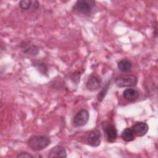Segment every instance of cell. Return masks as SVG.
I'll return each mask as SVG.
<instances>
[{"instance_id":"obj_1","label":"cell","mask_w":158,"mask_h":158,"mask_svg":"<svg viewBox=\"0 0 158 158\" xmlns=\"http://www.w3.org/2000/svg\"><path fill=\"white\" fill-rule=\"evenodd\" d=\"M51 144V139L46 135H32L27 141L28 146L35 152L40 151Z\"/></svg>"},{"instance_id":"obj_2","label":"cell","mask_w":158,"mask_h":158,"mask_svg":"<svg viewBox=\"0 0 158 158\" xmlns=\"http://www.w3.org/2000/svg\"><path fill=\"white\" fill-rule=\"evenodd\" d=\"M115 82L116 85L120 88L135 86L138 83V79L133 75H124L116 78Z\"/></svg>"},{"instance_id":"obj_3","label":"cell","mask_w":158,"mask_h":158,"mask_svg":"<svg viewBox=\"0 0 158 158\" xmlns=\"http://www.w3.org/2000/svg\"><path fill=\"white\" fill-rule=\"evenodd\" d=\"M94 6V1L79 0L77 1L74 9L83 15H89Z\"/></svg>"},{"instance_id":"obj_4","label":"cell","mask_w":158,"mask_h":158,"mask_svg":"<svg viewBox=\"0 0 158 158\" xmlns=\"http://www.w3.org/2000/svg\"><path fill=\"white\" fill-rule=\"evenodd\" d=\"M89 115L86 109L80 110L74 117L73 120V125L76 127L85 125L89 120Z\"/></svg>"},{"instance_id":"obj_5","label":"cell","mask_w":158,"mask_h":158,"mask_svg":"<svg viewBox=\"0 0 158 158\" xmlns=\"http://www.w3.org/2000/svg\"><path fill=\"white\" fill-rule=\"evenodd\" d=\"M86 141L88 145L92 147H97L101 142V134L98 130L90 131L86 136Z\"/></svg>"},{"instance_id":"obj_6","label":"cell","mask_w":158,"mask_h":158,"mask_svg":"<svg viewBox=\"0 0 158 158\" xmlns=\"http://www.w3.org/2000/svg\"><path fill=\"white\" fill-rule=\"evenodd\" d=\"M102 80L99 76L92 74L89 76L86 83V88L91 91H95L99 89L101 86Z\"/></svg>"},{"instance_id":"obj_7","label":"cell","mask_w":158,"mask_h":158,"mask_svg":"<svg viewBox=\"0 0 158 158\" xmlns=\"http://www.w3.org/2000/svg\"><path fill=\"white\" fill-rule=\"evenodd\" d=\"M20 48L24 54L29 56H36L39 52L38 48L35 44H30L27 41H22L20 44Z\"/></svg>"},{"instance_id":"obj_8","label":"cell","mask_w":158,"mask_h":158,"mask_svg":"<svg viewBox=\"0 0 158 158\" xmlns=\"http://www.w3.org/2000/svg\"><path fill=\"white\" fill-rule=\"evenodd\" d=\"M40 2L36 0H22L19 2L20 9L24 11L34 10L39 7Z\"/></svg>"},{"instance_id":"obj_9","label":"cell","mask_w":158,"mask_h":158,"mask_svg":"<svg viewBox=\"0 0 158 158\" xmlns=\"http://www.w3.org/2000/svg\"><path fill=\"white\" fill-rule=\"evenodd\" d=\"M131 129L133 130V133L135 135L138 136H143L145 135L148 132L149 126L145 122H138L133 125Z\"/></svg>"},{"instance_id":"obj_10","label":"cell","mask_w":158,"mask_h":158,"mask_svg":"<svg viewBox=\"0 0 158 158\" xmlns=\"http://www.w3.org/2000/svg\"><path fill=\"white\" fill-rule=\"evenodd\" d=\"M48 157L49 158H55V157L64 158L67 157V152L63 146L57 145L49 150Z\"/></svg>"},{"instance_id":"obj_11","label":"cell","mask_w":158,"mask_h":158,"mask_svg":"<svg viewBox=\"0 0 158 158\" xmlns=\"http://www.w3.org/2000/svg\"><path fill=\"white\" fill-rule=\"evenodd\" d=\"M104 132L107 140L110 143L114 142L117 138V131L115 126L108 124L104 127Z\"/></svg>"},{"instance_id":"obj_12","label":"cell","mask_w":158,"mask_h":158,"mask_svg":"<svg viewBox=\"0 0 158 158\" xmlns=\"http://www.w3.org/2000/svg\"><path fill=\"white\" fill-rule=\"evenodd\" d=\"M123 96L125 100L128 102H133L139 97V93L137 89L133 88H128L123 92Z\"/></svg>"},{"instance_id":"obj_13","label":"cell","mask_w":158,"mask_h":158,"mask_svg":"<svg viewBox=\"0 0 158 158\" xmlns=\"http://www.w3.org/2000/svg\"><path fill=\"white\" fill-rule=\"evenodd\" d=\"M117 67L118 70L122 72L127 73L131 71L132 68V64L128 59H122L118 62Z\"/></svg>"},{"instance_id":"obj_14","label":"cell","mask_w":158,"mask_h":158,"mask_svg":"<svg viewBox=\"0 0 158 158\" xmlns=\"http://www.w3.org/2000/svg\"><path fill=\"white\" fill-rule=\"evenodd\" d=\"M121 137L125 141L129 142L133 141L135 139V134L131 128H126L122 131Z\"/></svg>"},{"instance_id":"obj_15","label":"cell","mask_w":158,"mask_h":158,"mask_svg":"<svg viewBox=\"0 0 158 158\" xmlns=\"http://www.w3.org/2000/svg\"><path fill=\"white\" fill-rule=\"evenodd\" d=\"M107 89H108V84L106 85L105 86V87H104L102 90L99 93V94H98L97 96V99L99 101H101L103 98L105 97L106 94H107Z\"/></svg>"},{"instance_id":"obj_16","label":"cell","mask_w":158,"mask_h":158,"mask_svg":"<svg viewBox=\"0 0 158 158\" xmlns=\"http://www.w3.org/2000/svg\"><path fill=\"white\" fill-rule=\"evenodd\" d=\"M36 68L38 69V70L42 73V70L43 71V73H46L45 72V70H48V68H47V66L45 65V64L44 63H38V64H36Z\"/></svg>"},{"instance_id":"obj_17","label":"cell","mask_w":158,"mask_h":158,"mask_svg":"<svg viewBox=\"0 0 158 158\" xmlns=\"http://www.w3.org/2000/svg\"><path fill=\"white\" fill-rule=\"evenodd\" d=\"M17 157H33V156L27 152H21L19 153Z\"/></svg>"}]
</instances>
